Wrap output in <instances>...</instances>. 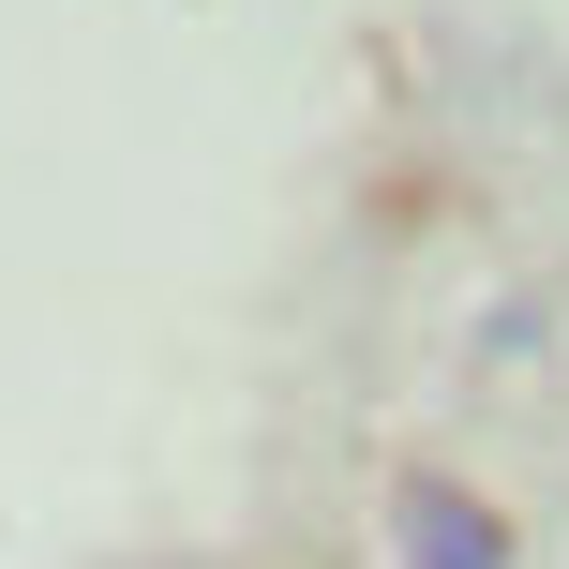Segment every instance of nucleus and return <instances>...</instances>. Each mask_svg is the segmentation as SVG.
Returning <instances> with one entry per match:
<instances>
[{
	"label": "nucleus",
	"mask_w": 569,
	"mask_h": 569,
	"mask_svg": "<svg viewBox=\"0 0 569 569\" xmlns=\"http://www.w3.org/2000/svg\"><path fill=\"white\" fill-rule=\"evenodd\" d=\"M390 540H405V569H510V525H495L465 480H405L390 495Z\"/></svg>",
	"instance_id": "nucleus-1"
}]
</instances>
